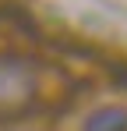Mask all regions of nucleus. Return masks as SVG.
<instances>
[{"instance_id": "1", "label": "nucleus", "mask_w": 127, "mask_h": 131, "mask_svg": "<svg viewBox=\"0 0 127 131\" xmlns=\"http://www.w3.org/2000/svg\"><path fill=\"white\" fill-rule=\"evenodd\" d=\"M42 89V71L25 53H0V110H25Z\"/></svg>"}, {"instance_id": "2", "label": "nucleus", "mask_w": 127, "mask_h": 131, "mask_svg": "<svg viewBox=\"0 0 127 131\" xmlns=\"http://www.w3.org/2000/svg\"><path fill=\"white\" fill-rule=\"evenodd\" d=\"M81 131H127V110L124 106H99L81 121Z\"/></svg>"}]
</instances>
